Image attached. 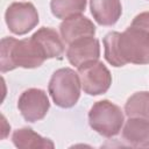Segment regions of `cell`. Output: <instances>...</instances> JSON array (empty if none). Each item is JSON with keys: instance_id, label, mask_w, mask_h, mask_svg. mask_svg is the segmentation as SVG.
<instances>
[{"instance_id": "3957f363", "label": "cell", "mask_w": 149, "mask_h": 149, "mask_svg": "<svg viewBox=\"0 0 149 149\" xmlns=\"http://www.w3.org/2000/svg\"><path fill=\"white\" fill-rule=\"evenodd\" d=\"M80 87L81 83L79 74L70 68H62L52 73L48 85V91L58 107L70 108L79 100Z\"/></svg>"}, {"instance_id": "4fadbf2b", "label": "cell", "mask_w": 149, "mask_h": 149, "mask_svg": "<svg viewBox=\"0 0 149 149\" xmlns=\"http://www.w3.org/2000/svg\"><path fill=\"white\" fill-rule=\"evenodd\" d=\"M12 141L16 148L21 149H29V148H54L55 143L37 134L29 127H23L20 129H16L12 135Z\"/></svg>"}, {"instance_id": "5bb4252c", "label": "cell", "mask_w": 149, "mask_h": 149, "mask_svg": "<svg viewBox=\"0 0 149 149\" xmlns=\"http://www.w3.org/2000/svg\"><path fill=\"white\" fill-rule=\"evenodd\" d=\"M87 0H51L50 9L54 16L65 20L68 17L80 15L86 8Z\"/></svg>"}, {"instance_id": "5b68a950", "label": "cell", "mask_w": 149, "mask_h": 149, "mask_svg": "<svg viewBox=\"0 0 149 149\" xmlns=\"http://www.w3.org/2000/svg\"><path fill=\"white\" fill-rule=\"evenodd\" d=\"M77 69L85 93L88 95H99L108 91L112 84V74L102 62L92 61Z\"/></svg>"}, {"instance_id": "277c9868", "label": "cell", "mask_w": 149, "mask_h": 149, "mask_svg": "<svg viewBox=\"0 0 149 149\" xmlns=\"http://www.w3.org/2000/svg\"><path fill=\"white\" fill-rule=\"evenodd\" d=\"M125 116L121 108L109 100H100L93 104L88 112L90 127L105 137L118 135L123 126Z\"/></svg>"}, {"instance_id": "9c48e42d", "label": "cell", "mask_w": 149, "mask_h": 149, "mask_svg": "<svg viewBox=\"0 0 149 149\" xmlns=\"http://www.w3.org/2000/svg\"><path fill=\"white\" fill-rule=\"evenodd\" d=\"M59 33L63 41L70 44L83 37H94L95 26L90 19L80 14L63 20L59 24Z\"/></svg>"}, {"instance_id": "ba28073f", "label": "cell", "mask_w": 149, "mask_h": 149, "mask_svg": "<svg viewBox=\"0 0 149 149\" xmlns=\"http://www.w3.org/2000/svg\"><path fill=\"white\" fill-rule=\"evenodd\" d=\"M99 57L100 43L94 37H83L76 40L69 44L66 50L68 61L76 68H79L80 65L92 61H98Z\"/></svg>"}, {"instance_id": "52a82bcc", "label": "cell", "mask_w": 149, "mask_h": 149, "mask_svg": "<svg viewBox=\"0 0 149 149\" xmlns=\"http://www.w3.org/2000/svg\"><path fill=\"white\" fill-rule=\"evenodd\" d=\"M17 108L26 121L36 122L47 115L50 102L43 90L33 87L21 93L17 101Z\"/></svg>"}, {"instance_id": "9a60e30c", "label": "cell", "mask_w": 149, "mask_h": 149, "mask_svg": "<svg viewBox=\"0 0 149 149\" xmlns=\"http://www.w3.org/2000/svg\"><path fill=\"white\" fill-rule=\"evenodd\" d=\"M125 113L128 118H143L148 120L149 92L141 91L130 95L125 105Z\"/></svg>"}, {"instance_id": "7c38bea8", "label": "cell", "mask_w": 149, "mask_h": 149, "mask_svg": "<svg viewBox=\"0 0 149 149\" xmlns=\"http://www.w3.org/2000/svg\"><path fill=\"white\" fill-rule=\"evenodd\" d=\"M122 137L132 147H149V120L128 118L122 129Z\"/></svg>"}, {"instance_id": "7a4b0ae2", "label": "cell", "mask_w": 149, "mask_h": 149, "mask_svg": "<svg viewBox=\"0 0 149 149\" xmlns=\"http://www.w3.org/2000/svg\"><path fill=\"white\" fill-rule=\"evenodd\" d=\"M47 59L40 44L33 38L3 37L0 44V69L5 73L16 68L34 69Z\"/></svg>"}, {"instance_id": "30bf717a", "label": "cell", "mask_w": 149, "mask_h": 149, "mask_svg": "<svg viewBox=\"0 0 149 149\" xmlns=\"http://www.w3.org/2000/svg\"><path fill=\"white\" fill-rule=\"evenodd\" d=\"M90 9L100 26L115 24L122 13L120 0H90Z\"/></svg>"}, {"instance_id": "8992f818", "label": "cell", "mask_w": 149, "mask_h": 149, "mask_svg": "<svg viewBox=\"0 0 149 149\" xmlns=\"http://www.w3.org/2000/svg\"><path fill=\"white\" fill-rule=\"evenodd\" d=\"M8 29L15 35H24L38 23V13L31 2H13L5 13Z\"/></svg>"}, {"instance_id": "6da1fadb", "label": "cell", "mask_w": 149, "mask_h": 149, "mask_svg": "<svg viewBox=\"0 0 149 149\" xmlns=\"http://www.w3.org/2000/svg\"><path fill=\"white\" fill-rule=\"evenodd\" d=\"M102 42L105 59L115 68L149 63V35L140 28L129 26L123 33L109 31Z\"/></svg>"}, {"instance_id": "2e32d148", "label": "cell", "mask_w": 149, "mask_h": 149, "mask_svg": "<svg viewBox=\"0 0 149 149\" xmlns=\"http://www.w3.org/2000/svg\"><path fill=\"white\" fill-rule=\"evenodd\" d=\"M130 26L140 28V29H142L143 31H146L149 35V12H142V13L137 14L133 19Z\"/></svg>"}, {"instance_id": "e0dca14e", "label": "cell", "mask_w": 149, "mask_h": 149, "mask_svg": "<svg viewBox=\"0 0 149 149\" xmlns=\"http://www.w3.org/2000/svg\"><path fill=\"white\" fill-rule=\"evenodd\" d=\"M148 120H149V114H148Z\"/></svg>"}, {"instance_id": "8fae6325", "label": "cell", "mask_w": 149, "mask_h": 149, "mask_svg": "<svg viewBox=\"0 0 149 149\" xmlns=\"http://www.w3.org/2000/svg\"><path fill=\"white\" fill-rule=\"evenodd\" d=\"M31 37L40 44L47 59L58 58L61 59L64 54L63 38L59 37L58 33L49 27H42L35 31Z\"/></svg>"}]
</instances>
